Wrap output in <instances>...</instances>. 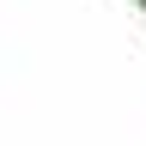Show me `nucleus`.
Masks as SVG:
<instances>
[]
</instances>
